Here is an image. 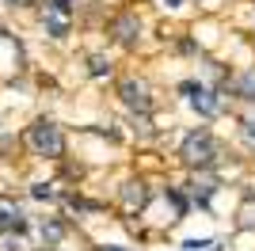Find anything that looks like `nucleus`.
Masks as SVG:
<instances>
[{
    "label": "nucleus",
    "mask_w": 255,
    "mask_h": 251,
    "mask_svg": "<svg viewBox=\"0 0 255 251\" xmlns=\"http://www.w3.org/2000/svg\"><path fill=\"white\" fill-rule=\"evenodd\" d=\"M179 160L191 167V171H210V167H217V160H221V145H217V137H213L206 126H198V129H191V133L183 137Z\"/></svg>",
    "instance_id": "obj_1"
},
{
    "label": "nucleus",
    "mask_w": 255,
    "mask_h": 251,
    "mask_svg": "<svg viewBox=\"0 0 255 251\" xmlns=\"http://www.w3.org/2000/svg\"><path fill=\"white\" fill-rule=\"evenodd\" d=\"M23 145L42 160H61L65 156V133L53 118H34V122L23 129Z\"/></svg>",
    "instance_id": "obj_2"
},
{
    "label": "nucleus",
    "mask_w": 255,
    "mask_h": 251,
    "mask_svg": "<svg viewBox=\"0 0 255 251\" xmlns=\"http://www.w3.org/2000/svg\"><path fill=\"white\" fill-rule=\"evenodd\" d=\"M73 15H76V4L73 0H46L42 4V27L50 38H65L73 31Z\"/></svg>",
    "instance_id": "obj_3"
},
{
    "label": "nucleus",
    "mask_w": 255,
    "mask_h": 251,
    "mask_svg": "<svg viewBox=\"0 0 255 251\" xmlns=\"http://www.w3.org/2000/svg\"><path fill=\"white\" fill-rule=\"evenodd\" d=\"M179 92H187L191 107H194V111H198L202 118H217V115L225 111V95L217 92V88H202V84L187 80V84H179Z\"/></svg>",
    "instance_id": "obj_4"
},
{
    "label": "nucleus",
    "mask_w": 255,
    "mask_h": 251,
    "mask_svg": "<svg viewBox=\"0 0 255 251\" xmlns=\"http://www.w3.org/2000/svg\"><path fill=\"white\" fill-rule=\"evenodd\" d=\"M118 95H122V103L133 111V115H152V88L137 76H129V80L118 84Z\"/></svg>",
    "instance_id": "obj_5"
},
{
    "label": "nucleus",
    "mask_w": 255,
    "mask_h": 251,
    "mask_svg": "<svg viewBox=\"0 0 255 251\" xmlns=\"http://www.w3.org/2000/svg\"><path fill=\"white\" fill-rule=\"evenodd\" d=\"M111 38L118 42V46H137L141 38V19H137V11H118L115 19H111Z\"/></svg>",
    "instance_id": "obj_6"
},
{
    "label": "nucleus",
    "mask_w": 255,
    "mask_h": 251,
    "mask_svg": "<svg viewBox=\"0 0 255 251\" xmlns=\"http://www.w3.org/2000/svg\"><path fill=\"white\" fill-rule=\"evenodd\" d=\"M149 206V183L145 179H126L122 183V213H141V209Z\"/></svg>",
    "instance_id": "obj_7"
},
{
    "label": "nucleus",
    "mask_w": 255,
    "mask_h": 251,
    "mask_svg": "<svg viewBox=\"0 0 255 251\" xmlns=\"http://www.w3.org/2000/svg\"><path fill=\"white\" fill-rule=\"evenodd\" d=\"M27 229V213H23V206H15L11 198L0 202V232H23Z\"/></svg>",
    "instance_id": "obj_8"
},
{
    "label": "nucleus",
    "mask_w": 255,
    "mask_h": 251,
    "mask_svg": "<svg viewBox=\"0 0 255 251\" xmlns=\"http://www.w3.org/2000/svg\"><path fill=\"white\" fill-rule=\"evenodd\" d=\"M213 194H217V179L206 175V171H198V175L191 179V198L198 202V206H210Z\"/></svg>",
    "instance_id": "obj_9"
},
{
    "label": "nucleus",
    "mask_w": 255,
    "mask_h": 251,
    "mask_svg": "<svg viewBox=\"0 0 255 251\" xmlns=\"http://www.w3.org/2000/svg\"><path fill=\"white\" fill-rule=\"evenodd\" d=\"M236 229H255V198L236 209Z\"/></svg>",
    "instance_id": "obj_10"
},
{
    "label": "nucleus",
    "mask_w": 255,
    "mask_h": 251,
    "mask_svg": "<svg viewBox=\"0 0 255 251\" xmlns=\"http://www.w3.org/2000/svg\"><path fill=\"white\" fill-rule=\"evenodd\" d=\"M236 95H240V99H252V103H255V73H244L240 80H236Z\"/></svg>",
    "instance_id": "obj_11"
},
{
    "label": "nucleus",
    "mask_w": 255,
    "mask_h": 251,
    "mask_svg": "<svg viewBox=\"0 0 255 251\" xmlns=\"http://www.w3.org/2000/svg\"><path fill=\"white\" fill-rule=\"evenodd\" d=\"M88 73L92 76H111V61H107L103 53H92V57H88Z\"/></svg>",
    "instance_id": "obj_12"
},
{
    "label": "nucleus",
    "mask_w": 255,
    "mask_h": 251,
    "mask_svg": "<svg viewBox=\"0 0 255 251\" xmlns=\"http://www.w3.org/2000/svg\"><path fill=\"white\" fill-rule=\"evenodd\" d=\"M61 236H65V225H61V221H42V240L46 244H57Z\"/></svg>",
    "instance_id": "obj_13"
},
{
    "label": "nucleus",
    "mask_w": 255,
    "mask_h": 251,
    "mask_svg": "<svg viewBox=\"0 0 255 251\" xmlns=\"http://www.w3.org/2000/svg\"><path fill=\"white\" fill-rule=\"evenodd\" d=\"M31 194H34V198H46V202H53V198H57L53 183H50V187H46V183H34V187H31Z\"/></svg>",
    "instance_id": "obj_14"
},
{
    "label": "nucleus",
    "mask_w": 255,
    "mask_h": 251,
    "mask_svg": "<svg viewBox=\"0 0 255 251\" xmlns=\"http://www.w3.org/2000/svg\"><path fill=\"white\" fill-rule=\"evenodd\" d=\"M244 141L255 148V115H252V118H244Z\"/></svg>",
    "instance_id": "obj_15"
},
{
    "label": "nucleus",
    "mask_w": 255,
    "mask_h": 251,
    "mask_svg": "<svg viewBox=\"0 0 255 251\" xmlns=\"http://www.w3.org/2000/svg\"><path fill=\"white\" fill-rule=\"evenodd\" d=\"M34 0H8V8H31Z\"/></svg>",
    "instance_id": "obj_16"
},
{
    "label": "nucleus",
    "mask_w": 255,
    "mask_h": 251,
    "mask_svg": "<svg viewBox=\"0 0 255 251\" xmlns=\"http://www.w3.org/2000/svg\"><path fill=\"white\" fill-rule=\"evenodd\" d=\"M38 251H57V248H53V244H42V248H38Z\"/></svg>",
    "instance_id": "obj_17"
}]
</instances>
